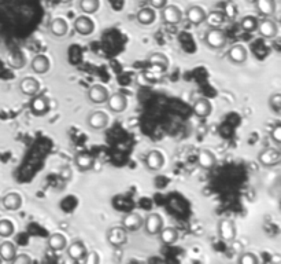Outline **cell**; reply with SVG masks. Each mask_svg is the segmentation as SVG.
<instances>
[{"instance_id": "cell-12", "label": "cell", "mask_w": 281, "mask_h": 264, "mask_svg": "<svg viewBox=\"0 0 281 264\" xmlns=\"http://www.w3.org/2000/svg\"><path fill=\"white\" fill-rule=\"evenodd\" d=\"M106 103H107V108L110 111H113V113H122L123 110L126 109V106H128V99L121 92H114V94L108 95Z\"/></svg>"}, {"instance_id": "cell-31", "label": "cell", "mask_w": 281, "mask_h": 264, "mask_svg": "<svg viewBox=\"0 0 281 264\" xmlns=\"http://www.w3.org/2000/svg\"><path fill=\"white\" fill-rule=\"evenodd\" d=\"M100 6V1L99 0H80L79 1V8L82 14L91 15L95 14Z\"/></svg>"}, {"instance_id": "cell-4", "label": "cell", "mask_w": 281, "mask_h": 264, "mask_svg": "<svg viewBox=\"0 0 281 264\" xmlns=\"http://www.w3.org/2000/svg\"><path fill=\"white\" fill-rule=\"evenodd\" d=\"M258 161L263 167H274L281 161V152L274 147H266L258 154Z\"/></svg>"}, {"instance_id": "cell-9", "label": "cell", "mask_w": 281, "mask_h": 264, "mask_svg": "<svg viewBox=\"0 0 281 264\" xmlns=\"http://www.w3.org/2000/svg\"><path fill=\"white\" fill-rule=\"evenodd\" d=\"M143 221H144V218L140 213L129 212L122 218V224L121 226L128 233H133V231H137V230L143 227Z\"/></svg>"}, {"instance_id": "cell-15", "label": "cell", "mask_w": 281, "mask_h": 264, "mask_svg": "<svg viewBox=\"0 0 281 264\" xmlns=\"http://www.w3.org/2000/svg\"><path fill=\"white\" fill-rule=\"evenodd\" d=\"M228 59L231 61L232 64L235 65H243L245 61H247V50L243 44H235L232 45L231 48L228 50Z\"/></svg>"}, {"instance_id": "cell-43", "label": "cell", "mask_w": 281, "mask_h": 264, "mask_svg": "<svg viewBox=\"0 0 281 264\" xmlns=\"http://www.w3.org/2000/svg\"><path fill=\"white\" fill-rule=\"evenodd\" d=\"M1 262H3V260H1V259H0V264H1Z\"/></svg>"}, {"instance_id": "cell-34", "label": "cell", "mask_w": 281, "mask_h": 264, "mask_svg": "<svg viewBox=\"0 0 281 264\" xmlns=\"http://www.w3.org/2000/svg\"><path fill=\"white\" fill-rule=\"evenodd\" d=\"M14 234V224L8 219H0V237L10 238Z\"/></svg>"}, {"instance_id": "cell-29", "label": "cell", "mask_w": 281, "mask_h": 264, "mask_svg": "<svg viewBox=\"0 0 281 264\" xmlns=\"http://www.w3.org/2000/svg\"><path fill=\"white\" fill-rule=\"evenodd\" d=\"M15 255H17V248H15L13 242L6 241L0 243V259L3 262H10L11 263Z\"/></svg>"}, {"instance_id": "cell-37", "label": "cell", "mask_w": 281, "mask_h": 264, "mask_svg": "<svg viewBox=\"0 0 281 264\" xmlns=\"http://www.w3.org/2000/svg\"><path fill=\"white\" fill-rule=\"evenodd\" d=\"M73 176V171L72 168H70V165H62L60 167V169H59V177L63 180V182H69L70 179H72Z\"/></svg>"}, {"instance_id": "cell-33", "label": "cell", "mask_w": 281, "mask_h": 264, "mask_svg": "<svg viewBox=\"0 0 281 264\" xmlns=\"http://www.w3.org/2000/svg\"><path fill=\"white\" fill-rule=\"evenodd\" d=\"M240 26L244 32H255L257 26H258V18L254 15H245L244 18L240 21Z\"/></svg>"}, {"instance_id": "cell-39", "label": "cell", "mask_w": 281, "mask_h": 264, "mask_svg": "<svg viewBox=\"0 0 281 264\" xmlns=\"http://www.w3.org/2000/svg\"><path fill=\"white\" fill-rule=\"evenodd\" d=\"M11 263H14V264H29V263H32V259H30V256L29 255H26V253H17L15 255V257L13 259V262Z\"/></svg>"}, {"instance_id": "cell-21", "label": "cell", "mask_w": 281, "mask_h": 264, "mask_svg": "<svg viewBox=\"0 0 281 264\" xmlns=\"http://www.w3.org/2000/svg\"><path fill=\"white\" fill-rule=\"evenodd\" d=\"M30 109L33 111V114L36 116H43L45 114L48 109H50V102L48 99L43 95H35L33 99H32V103H30Z\"/></svg>"}, {"instance_id": "cell-26", "label": "cell", "mask_w": 281, "mask_h": 264, "mask_svg": "<svg viewBox=\"0 0 281 264\" xmlns=\"http://www.w3.org/2000/svg\"><path fill=\"white\" fill-rule=\"evenodd\" d=\"M136 21L143 26H150L155 21V11L152 7H143L137 11Z\"/></svg>"}, {"instance_id": "cell-30", "label": "cell", "mask_w": 281, "mask_h": 264, "mask_svg": "<svg viewBox=\"0 0 281 264\" xmlns=\"http://www.w3.org/2000/svg\"><path fill=\"white\" fill-rule=\"evenodd\" d=\"M147 61L151 65L157 66V67L162 69V70H166L169 67V58L166 57L165 54H162V52H152V54H150V57L147 58Z\"/></svg>"}, {"instance_id": "cell-41", "label": "cell", "mask_w": 281, "mask_h": 264, "mask_svg": "<svg viewBox=\"0 0 281 264\" xmlns=\"http://www.w3.org/2000/svg\"><path fill=\"white\" fill-rule=\"evenodd\" d=\"M148 3L154 10H161L167 4V0H148Z\"/></svg>"}, {"instance_id": "cell-8", "label": "cell", "mask_w": 281, "mask_h": 264, "mask_svg": "<svg viewBox=\"0 0 281 264\" xmlns=\"http://www.w3.org/2000/svg\"><path fill=\"white\" fill-rule=\"evenodd\" d=\"M73 26H74V30L81 36H89L95 30L94 21L85 14L77 17L73 22Z\"/></svg>"}, {"instance_id": "cell-19", "label": "cell", "mask_w": 281, "mask_h": 264, "mask_svg": "<svg viewBox=\"0 0 281 264\" xmlns=\"http://www.w3.org/2000/svg\"><path fill=\"white\" fill-rule=\"evenodd\" d=\"M50 59L47 58L45 55H43V54L36 55L35 58L32 59V62H30V69H32L33 73L36 74H45L50 70Z\"/></svg>"}, {"instance_id": "cell-27", "label": "cell", "mask_w": 281, "mask_h": 264, "mask_svg": "<svg viewBox=\"0 0 281 264\" xmlns=\"http://www.w3.org/2000/svg\"><path fill=\"white\" fill-rule=\"evenodd\" d=\"M66 246H67V241H66L65 235L54 233L48 237V249L52 252H60V250L66 249Z\"/></svg>"}, {"instance_id": "cell-3", "label": "cell", "mask_w": 281, "mask_h": 264, "mask_svg": "<svg viewBox=\"0 0 281 264\" xmlns=\"http://www.w3.org/2000/svg\"><path fill=\"white\" fill-rule=\"evenodd\" d=\"M107 242L113 248H122L128 242V231L122 226H114L107 231Z\"/></svg>"}, {"instance_id": "cell-13", "label": "cell", "mask_w": 281, "mask_h": 264, "mask_svg": "<svg viewBox=\"0 0 281 264\" xmlns=\"http://www.w3.org/2000/svg\"><path fill=\"white\" fill-rule=\"evenodd\" d=\"M87 246H85V243L82 241H80V240H76V241H73L69 246H66V253H67V256L70 257L72 260L74 262H81L85 255H87Z\"/></svg>"}, {"instance_id": "cell-36", "label": "cell", "mask_w": 281, "mask_h": 264, "mask_svg": "<svg viewBox=\"0 0 281 264\" xmlns=\"http://www.w3.org/2000/svg\"><path fill=\"white\" fill-rule=\"evenodd\" d=\"M260 259L255 256L252 252H244L241 256L239 257V263L240 264H258Z\"/></svg>"}, {"instance_id": "cell-23", "label": "cell", "mask_w": 281, "mask_h": 264, "mask_svg": "<svg viewBox=\"0 0 281 264\" xmlns=\"http://www.w3.org/2000/svg\"><path fill=\"white\" fill-rule=\"evenodd\" d=\"M217 164V157L213 152H210L207 149H203L199 152L198 155V165L202 169H211Z\"/></svg>"}, {"instance_id": "cell-6", "label": "cell", "mask_w": 281, "mask_h": 264, "mask_svg": "<svg viewBox=\"0 0 281 264\" xmlns=\"http://www.w3.org/2000/svg\"><path fill=\"white\" fill-rule=\"evenodd\" d=\"M257 32L260 33V36L263 39H274V37L279 35V26L277 23L272 20V18H263L258 21V26H257Z\"/></svg>"}, {"instance_id": "cell-42", "label": "cell", "mask_w": 281, "mask_h": 264, "mask_svg": "<svg viewBox=\"0 0 281 264\" xmlns=\"http://www.w3.org/2000/svg\"><path fill=\"white\" fill-rule=\"evenodd\" d=\"M59 3H62V4H70L73 0H58Z\"/></svg>"}, {"instance_id": "cell-10", "label": "cell", "mask_w": 281, "mask_h": 264, "mask_svg": "<svg viewBox=\"0 0 281 264\" xmlns=\"http://www.w3.org/2000/svg\"><path fill=\"white\" fill-rule=\"evenodd\" d=\"M218 234L222 241L231 242L236 238V226L232 219H222L218 223Z\"/></svg>"}, {"instance_id": "cell-25", "label": "cell", "mask_w": 281, "mask_h": 264, "mask_svg": "<svg viewBox=\"0 0 281 264\" xmlns=\"http://www.w3.org/2000/svg\"><path fill=\"white\" fill-rule=\"evenodd\" d=\"M67 30H69V26L63 18L58 17L50 22V33L54 37H65L67 35Z\"/></svg>"}, {"instance_id": "cell-2", "label": "cell", "mask_w": 281, "mask_h": 264, "mask_svg": "<svg viewBox=\"0 0 281 264\" xmlns=\"http://www.w3.org/2000/svg\"><path fill=\"white\" fill-rule=\"evenodd\" d=\"M143 227L145 230V234L155 237V235L159 234V231L163 227V218L157 212L148 213L144 218Z\"/></svg>"}, {"instance_id": "cell-32", "label": "cell", "mask_w": 281, "mask_h": 264, "mask_svg": "<svg viewBox=\"0 0 281 264\" xmlns=\"http://www.w3.org/2000/svg\"><path fill=\"white\" fill-rule=\"evenodd\" d=\"M204 22L209 25L210 28H220L225 23V14L221 11H211L209 14H206Z\"/></svg>"}, {"instance_id": "cell-18", "label": "cell", "mask_w": 281, "mask_h": 264, "mask_svg": "<svg viewBox=\"0 0 281 264\" xmlns=\"http://www.w3.org/2000/svg\"><path fill=\"white\" fill-rule=\"evenodd\" d=\"M22 205V197L18 193H7L4 197L1 198V206L6 211H18Z\"/></svg>"}, {"instance_id": "cell-16", "label": "cell", "mask_w": 281, "mask_h": 264, "mask_svg": "<svg viewBox=\"0 0 281 264\" xmlns=\"http://www.w3.org/2000/svg\"><path fill=\"white\" fill-rule=\"evenodd\" d=\"M206 14L207 13L201 6H189L187 8V11H185V17H187L188 22L191 25H195V26H198V25H201V23L204 22Z\"/></svg>"}, {"instance_id": "cell-17", "label": "cell", "mask_w": 281, "mask_h": 264, "mask_svg": "<svg viewBox=\"0 0 281 264\" xmlns=\"http://www.w3.org/2000/svg\"><path fill=\"white\" fill-rule=\"evenodd\" d=\"M20 91L23 95L35 96L40 91V83L33 77H25L20 83Z\"/></svg>"}, {"instance_id": "cell-24", "label": "cell", "mask_w": 281, "mask_h": 264, "mask_svg": "<svg viewBox=\"0 0 281 264\" xmlns=\"http://www.w3.org/2000/svg\"><path fill=\"white\" fill-rule=\"evenodd\" d=\"M74 164L81 172H87L94 168L95 158L89 153H79L74 157Z\"/></svg>"}, {"instance_id": "cell-22", "label": "cell", "mask_w": 281, "mask_h": 264, "mask_svg": "<svg viewBox=\"0 0 281 264\" xmlns=\"http://www.w3.org/2000/svg\"><path fill=\"white\" fill-rule=\"evenodd\" d=\"M255 8L262 17L270 18L276 14V0H257L255 1Z\"/></svg>"}, {"instance_id": "cell-1", "label": "cell", "mask_w": 281, "mask_h": 264, "mask_svg": "<svg viewBox=\"0 0 281 264\" xmlns=\"http://www.w3.org/2000/svg\"><path fill=\"white\" fill-rule=\"evenodd\" d=\"M226 33L220 28H210L204 35V44L211 50H221L226 45Z\"/></svg>"}, {"instance_id": "cell-7", "label": "cell", "mask_w": 281, "mask_h": 264, "mask_svg": "<svg viewBox=\"0 0 281 264\" xmlns=\"http://www.w3.org/2000/svg\"><path fill=\"white\" fill-rule=\"evenodd\" d=\"M108 95H110L108 89L104 86H101V84L91 86L87 94L89 102L94 103V105H103V103H106Z\"/></svg>"}, {"instance_id": "cell-5", "label": "cell", "mask_w": 281, "mask_h": 264, "mask_svg": "<svg viewBox=\"0 0 281 264\" xmlns=\"http://www.w3.org/2000/svg\"><path fill=\"white\" fill-rule=\"evenodd\" d=\"M162 21L167 25H179L182 21V13L177 6L174 4H166L165 7L161 8Z\"/></svg>"}, {"instance_id": "cell-28", "label": "cell", "mask_w": 281, "mask_h": 264, "mask_svg": "<svg viewBox=\"0 0 281 264\" xmlns=\"http://www.w3.org/2000/svg\"><path fill=\"white\" fill-rule=\"evenodd\" d=\"M159 240L163 245H173L179 238V231L176 227H162V230L159 231Z\"/></svg>"}, {"instance_id": "cell-11", "label": "cell", "mask_w": 281, "mask_h": 264, "mask_svg": "<svg viewBox=\"0 0 281 264\" xmlns=\"http://www.w3.org/2000/svg\"><path fill=\"white\" fill-rule=\"evenodd\" d=\"M165 164V157L159 150H150L144 158V165L147 169H150L152 172H157L159 169H162Z\"/></svg>"}, {"instance_id": "cell-38", "label": "cell", "mask_w": 281, "mask_h": 264, "mask_svg": "<svg viewBox=\"0 0 281 264\" xmlns=\"http://www.w3.org/2000/svg\"><path fill=\"white\" fill-rule=\"evenodd\" d=\"M270 138L273 140L276 145H280L281 143V124L280 123H277V124L274 125L273 128H272V131H270Z\"/></svg>"}, {"instance_id": "cell-40", "label": "cell", "mask_w": 281, "mask_h": 264, "mask_svg": "<svg viewBox=\"0 0 281 264\" xmlns=\"http://www.w3.org/2000/svg\"><path fill=\"white\" fill-rule=\"evenodd\" d=\"M82 260L88 264H98L99 262H100L98 252H89V253L87 252V255H85V257H84Z\"/></svg>"}, {"instance_id": "cell-14", "label": "cell", "mask_w": 281, "mask_h": 264, "mask_svg": "<svg viewBox=\"0 0 281 264\" xmlns=\"http://www.w3.org/2000/svg\"><path fill=\"white\" fill-rule=\"evenodd\" d=\"M87 123L92 130L99 131V130H103V128H106L108 125V116L104 111L96 110V111H92V113L88 116Z\"/></svg>"}, {"instance_id": "cell-35", "label": "cell", "mask_w": 281, "mask_h": 264, "mask_svg": "<svg viewBox=\"0 0 281 264\" xmlns=\"http://www.w3.org/2000/svg\"><path fill=\"white\" fill-rule=\"evenodd\" d=\"M267 105H269V108L273 110L276 114H279L281 111V94H279V92L272 94V95L269 96Z\"/></svg>"}, {"instance_id": "cell-20", "label": "cell", "mask_w": 281, "mask_h": 264, "mask_svg": "<svg viewBox=\"0 0 281 264\" xmlns=\"http://www.w3.org/2000/svg\"><path fill=\"white\" fill-rule=\"evenodd\" d=\"M192 110H194V114L196 117L206 118L211 114L213 106H211V103H210L209 99L199 98V99L195 101L194 106H192Z\"/></svg>"}]
</instances>
